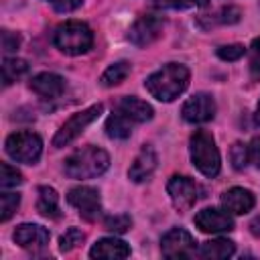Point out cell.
Returning <instances> with one entry per match:
<instances>
[{
  "label": "cell",
  "instance_id": "cell-29",
  "mask_svg": "<svg viewBox=\"0 0 260 260\" xmlns=\"http://www.w3.org/2000/svg\"><path fill=\"white\" fill-rule=\"evenodd\" d=\"M244 53H246L244 45H238V43L236 45H223L217 49V57L223 61H238L240 57H244Z\"/></svg>",
  "mask_w": 260,
  "mask_h": 260
},
{
  "label": "cell",
  "instance_id": "cell-37",
  "mask_svg": "<svg viewBox=\"0 0 260 260\" xmlns=\"http://www.w3.org/2000/svg\"><path fill=\"white\" fill-rule=\"evenodd\" d=\"M254 120H256V124L260 126V102H258V108H256V114H254Z\"/></svg>",
  "mask_w": 260,
  "mask_h": 260
},
{
  "label": "cell",
  "instance_id": "cell-28",
  "mask_svg": "<svg viewBox=\"0 0 260 260\" xmlns=\"http://www.w3.org/2000/svg\"><path fill=\"white\" fill-rule=\"evenodd\" d=\"M230 156H232V162H234V169L242 171L246 165H248V158H250V152H248V146H244L242 142H236L230 150Z\"/></svg>",
  "mask_w": 260,
  "mask_h": 260
},
{
  "label": "cell",
  "instance_id": "cell-36",
  "mask_svg": "<svg viewBox=\"0 0 260 260\" xmlns=\"http://www.w3.org/2000/svg\"><path fill=\"white\" fill-rule=\"evenodd\" d=\"M250 228H252V234H254V236H260V217H256V219L250 223Z\"/></svg>",
  "mask_w": 260,
  "mask_h": 260
},
{
  "label": "cell",
  "instance_id": "cell-34",
  "mask_svg": "<svg viewBox=\"0 0 260 260\" xmlns=\"http://www.w3.org/2000/svg\"><path fill=\"white\" fill-rule=\"evenodd\" d=\"M81 6V0H53V8L57 12H73Z\"/></svg>",
  "mask_w": 260,
  "mask_h": 260
},
{
  "label": "cell",
  "instance_id": "cell-15",
  "mask_svg": "<svg viewBox=\"0 0 260 260\" xmlns=\"http://www.w3.org/2000/svg\"><path fill=\"white\" fill-rule=\"evenodd\" d=\"M156 165H158V156H156L154 148H152V146H142V150H140L138 156L134 158V162H132V167H130V171H128V175H130V179H132L134 183H142V181L150 179V175L154 173Z\"/></svg>",
  "mask_w": 260,
  "mask_h": 260
},
{
  "label": "cell",
  "instance_id": "cell-11",
  "mask_svg": "<svg viewBox=\"0 0 260 260\" xmlns=\"http://www.w3.org/2000/svg\"><path fill=\"white\" fill-rule=\"evenodd\" d=\"M160 32H162V20L154 14H144L130 26L128 39L136 47H146L152 41H156L160 37Z\"/></svg>",
  "mask_w": 260,
  "mask_h": 260
},
{
  "label": "cell",
  "instance_id": "cell-5",
  "mask_svg": "<svg viewBox=\"0 0 260 260\" xmlns=\"http://www.w3.org/2000/svg\"><path fill=\"white\" fill-rule=\"evenodd\" d=\"M41 150L43 142L35 132H14L6 138V154L16 162L35 165L41 156Z\"/></svg>",
  "mask_w": 260,
  "mask_h": 260
},
{
  "label": "cell",
  "instance_id": "cell-30",
  "mask_svg": "<svg viewBox=\"0 0 260 260\" xmlns=\"http://www.w3.org/2000/svg\"><path fill=\"white\" fill-rule=\"evenodd\" d=\"M250 73L254 79H260V37L250 45Z\"/></svg>",
  "mask_w": 260,
  "mask_h": 260
},
{
  "label": "cell",
  "instance_id": "cell-17",
  "mask_svg": "<svg viewBox=\"0 0 260 260\" xmlns=\"http://www.w3.org/2000/svg\"><path fill=\"white\" fill-rule=\"evenodd\" d=\"M89 256L91 258H110V260H116V258H126L130 256V248L126 242L122 240H116V238H102L93 244V248L89 250Z\"/></svg>",
  "mask_w": 260,
  "mask_h": 260
},
{
  "label": "cell",
  "instance_id": "cell-35",
  "mask_svg": "<svg viewBox=\"0 0 260 260\" xmlns=\"http://www.w3.org/2000/svg\"><path fill=\"white\" fill-rule=\"evenodd\" d=\"M248 152H250V160L260 169V136H256V138L250 142Z\"/></svg>",
  "mask_w": 260,
  "mask_h": 260
},
{
  "label": "cell",
  "instance_id": "cell-12",
  "mask_svg": "<svg viewBox=\"0 0 260 260\" xmlns=\"http://www.w3.org/2000/svg\"><path fill=\"white\" fill-rule=\"evenodd\" d=\"M193 221L201 232H207V234H221V232L234 230V219L230 217L228 209L221 211L215 207H205L195 215Z\"/></svg>",
  "mask_w": 260,
  "mask_h": 260
},
{
  "label": "cell",
  "instance_id": "cell-23",
  "mask_svg": "<svg viewBox=\"0 0 260 260\" xmlns=\"http://www.w3.org/2000/svg\"><path fill=\"white\" fill-rule=\"evenodd\" d=\"M128 73H130V63H128V61H118V63L110 65V67L102 73L100 81H102V85L112 87V85L122 83V81L128 77Z\"/></svg>",
  "mask_w": 260,
  "mask_h": 260
},
{
  "label": "cell",
  "instance_id": "cell-31",
  "mask_svg": "<svg viewBox=\"0 0 260 260\" xmlns=\"http://www.w3.org/2000/svg\"><path fill=\"white\" fill-rule=\"evenodd\" d=\"M209 0H158L160 6L167 8H193V6H207Z\"/></svg>",
  "mask_w": 260,
  "mask_h": 260
},
{
  "label": "cell",
  "instance_id": "cell-19",
  "mask_svg": "<svg viewBox=\"0 0 260 260\" xmlns=\"http://www.w3.org/2000/svg\"><path fill=\"white\" fill-rule=\"evenodd\" d=\"M37 209L41 215L49 219H59V195L53 187H39V199H37Z\"/></svg>",
  "mask_w": 260,
  "mask_h": 260
},
{
  "label": "cell",
  "instance_id": "cell-3",
  "mask_svg": "<svg viewBox=\"0 0 260 260\" xmlns=\"http://www.w3.org/2000/svg\"><path fill=\"white\" fill-rule=\"evenodd\" d=\"M53 43L65 55H83L93 45V32L81 20H67L57 26Z\"/></svg>",
  "mask_w": 260,
  "mask_h": 260
},
{
  "label": "cell",
  "instance_id": "cell-20",
  "mask_svg": "<svg viewBox=\"0 0 260 260\" xmlns=\"http://www.w3.org/2000/svg\"><path fill=\"white\" fill-rule=\"evenodd\" d=\"M234 250H236L234 242H230L225 238H217V240L203 242L197 254L201 258H217V260H221V258H230L234 254Z\"/></svg>",
  "mask_w": 260,
  "mask_h": 260
},
{
  "label": "cell",
  "instance_id": "cell-10",
  "mask_svg": "<svg viewBox=\"0 0 260 260\" xmlns=\"http://www.w3.org/2000/svg\"><path fill=\"white\" fill-rule=\"evenodd\" d=\"M181 114L187 122L191 124H203V122H209L213 120L215 116V102L209 93H195L191 95L183 108H181Z\"/></svg>",
  "mask_w": 260,
  "mask_h": 260
},
{
  "label": "cell",
  "instance_id": "cell-27",
  "mask_svg": "<svg viewBox=\"0 0 260 260\" xmlns=\"http://www.w3.org/2000/svg\"><path fill=\"white\" fill-rule=\"evenodd\" d=\"M130 225H132V219L124 213L122 215H110V217L104 219V228L114 232V234H124V232L130 230Z\"/></svg>",
  "mask_w": 260,
  "mask_h": 260
},
{
  "label": "cell",
  "instance_id": "cell-14",
  "mask_svg": "<svg viewBox=\"0 0 260 260\" xmlns=\"http://www.w3.org/2000/svg\"><path fill=\"white\" fill-rule=\"evenodd\" d=\"M30 89L45 100H55L65 91V79L57 73L45 71V73H39L30 79Z\"/></svg>",
  "mask_w": 260,
  "mask_h": 260
},
{
  "label": "cell",
  "instance_id": "cell-4",
  "mask_svg": "<svg viewBox=\"0 0 260 260\" xmlns=\"http://www.w3.org/2000/svg\"><path fill=\"white\" fill-rule=\"evenodd\" d=\"M191 160L209 179L219 173L221 158H219V150L215 146V140L209 132H205V130L193 132V136H191Z\"/></svg>",
  "mask_w": 260,
  "mask_h": 260
},
{
  "label": "cell",
  "instance_id": "cell-16",
  "mask_svg": "<svg viewBox=\"0 0 260 260\" xmlns=\"http://www.w3.org/2000/svg\"><path fill=\"white\" fill-rule=\"evenodd\" d=\"M221 203H223V207H225L228 211H232V213H236V215H244V213H248V211L254 207L256 199H254V195H252L248 189L234 187V189H230V191L223 193Z\"/></svg>",
  "mask_w": 260,
  "mask_h": 260
},
{
  "label": "cell",
  "instance_id": "cell-22",
  "mask_svg": "<svg viewBox=\"0 0 260 260\" xmlns=\"http://www.w3.org/2000/svg\"><path fill=\"white\" fill-rule=\"evenodd\" d=\"M28 73V63L16 57H6L2 61V81L4 85H10L14 81H18L20 77H24Z\"/></svg>",
  "mask_w": 260,
  "mask_h": 260
},
{
  "label": "cell",
  "instance_id": "cell-25",
  "mask_svg": "<svg viewBox=\"0 0 260 260\" xmlns=\"http://www.w3.org/2000/svg\"><path fill=\"white\" fill-rule=\"evenodd\" d=\"M83 240H85V236H83L81 230L69 228V230L61 236V240H59V250H61V252H71V250H75L79 244H83Z\"/></svg>",
  "mask_w": 260,
  "mask_h": 260
},
{
  "label": "cell",
  "instance_id": "cell-1",
  "mask_svg": "<svg viewBox=\"0 0 260 260\" xmlns=\"http://www.w3.org/2000/svg\"><path fill=\"white\" fill-rule=\"evenodd\" d=\"M187 85H189V69L179 63L162 65L144 81L148 93L160 102H173L187 89Z\"/></svg>",
  "mask_w": 260,
  "mask_h": 260
},
{
  "label": "cell",
  "instance_id": "cell-13",
  "mask_svg": "<svg viewBox=\"0 0 260 260\" xmlns=\"http://www.w3.org/2000/svg\"><path fill=\"white\" fill-rule=\"evenodd\" d=\"M14 242L26 250H41L49 244V230L37 223H22L12 234Z\"/></svg>",
  "mask_w": 260,
  "mask_h": 260
},
{
  "label": "cell",
  "instance_id": "cell-8",
  "mask_svg": "<svg viewBox=\"0 0 260 260\" xmlns=\"http://www.w3.org/2000/svg\"><path fill=\"white\" fill-rule=\"evenodd\" d=\"M160 250L162 256L167 258H185L195 254V240L193 236L183 230V228H173L169 230L162 240H160Z\"/></svg>",
  "mask_w": 260,
  "mask_h": 260
},
{
  "label": "cell",
  "instance_id": "cell-26",
  "mask_svg": "<svg viewBox=\"0 0 260 260\" xmlns=\"http://www.w3.org/2000/svg\"><path fill=\"white\" fill-rule=\"evenodd\" d=\"M0 185L4 187V189H10V187H16V185H20L22 183V175L14 169V167H10L8 162H2L0 165Z\"/></svg>",
  "mask_w": 260,
  "mask_h": 260
},
{
  "label": "cell",
  "instance_id": "cell-9",
  "mask_svg": "<svg viewBox=\"0 0 260 260\" xmlns=\"http://www.w3.org/2000/svg\"><path fill=\"white\" fill-rule=\"evenodd\" d=\"M67 201L79 211L81 217H85L87 221H93L100 211H102V203H100V195L95 189L91 187H73L69 193H67Z\"/></svg>",
  "mask_w": 260,
  "mask_h": 260
},
{
  "label": "cell",
  "instance_id": "cell-6",
  "mask_svg": "<svg viewBox=\"0 0 260 260\" xmlns=\"http://www.w3.org/2000/svg\"><path fill=\"white\" fill-rule=\"evenodd\" d=\"M102 110H104L102 104H93V106H89V108H85V110L73 114V116L57 130V134H55V138H53V146H55V148L67 146V144H69L71 140H75L93 120L100 118Z\"/></svg>",
  "mask_w": 260,
  "mask_h": 260
},
{
  "label": "cell",
  "instance_id": "cell-21",
  "mask_svg": "<svg viewBox=\"0 0 260 260\" xmlns=\"http://www.w3.org/2000/svg\"><path fill=\"white\" fill-rule=\"evenodd\" d=\"M132 120L130 118H126L122 112H114L108 120H106V134L110 136V138H118V140H124V138H128L130 136V132H132Z\"/></svg>",
  "mask_w": 260,
  "mask_h": 260
},
{
  "label": "cell",
  "instance_id": "cell-24",
  "mask_svg": "<svg viewBox=\"0 0 260 260\" xmlns=\"http://www.w3.org/2000/svg\"><path fill=\"white\" fill-rule=\"evenodd\" d=\"M18 203H20V195L18 193H2L0 195V219L8 221L14 215Z\"/></svg>",
  "mask_w": 260,
  "mask_h": 260
},
{
  "label": "cell",
  "instance_id": "cell-18",
  "mask_svg": "<svg viewBox=\"0 0 260 260\" xmlns=\"http://www.w3.org/2000/svg\"><path fill=\"white\" fill-rule=\"evenodd\" d=\"M118 112H122L126 118H130L136 124H142L152 118V106L138 98H122L118 102Z\"/></svg>",
  "mask_w": 260,
  "mask_h": 260
},
{
  "label": "cell",
  "instance_id": "cell-2",
  "mask_svg": "<svg viewBox=\"0 0 260 260\" xmlns=\"http://www.w3.org/2000/svg\"><path fill=\"white\" fill-rule=\"evenodd\" d=\"M110 167V156L98 146H85L65 158L63 171L71 179H93Z\"/></svg>",
  "mask_w": 260,
  "mask_h": 260
},
{
  "label": "cell",
  "instance_id": "cell-32",
  "mask_svg": "<svg viewBox=\"0 0 260 260\" xmlns=\"http://www.w3.org/2000/svg\"><path fill=\"white\" fill-rule=\"evenodd\" d=\"M20 47V37L10 32V30H2V51L4 53H14Z\"/></svg>",
  "mask_w": 260,
  "mask_h": 260
},
{
  "label": "cell",
  "instance_id": "cell-33",
  "mask_svg": "<svg viewBox=\"0 0 260 260\" xmlns=\"http://www.w3.org/2000/svg\"><path fill=\"white\" fill-rule=\"evenodd\" d=\"M240 16H242L240 8H236V6H225V8H221V12H219V22H223V24H234V22L240 20Z\"/></svg>",
  "mask_w": 260,
  "mask_h": 260
},
{
  "label": "cell",
  "instance_id": "cell-7",
  "mask_svg": "<svg viewBox=\"0 0 260 260\" xmlns=\"http://www.w3.org/2000/svg\"><path fill=\"white\" fill-rule=\"evenodd\" d=\"M167 191H169V197L173 201V205L179 209V211H187L195 205L197 197H199V187L193 179L189 177H183V175H175L171 177V181L167 183Z\"/></svg>",
  "mask_w": 260,
  "mask_h": 260
}]
</instances>
